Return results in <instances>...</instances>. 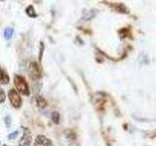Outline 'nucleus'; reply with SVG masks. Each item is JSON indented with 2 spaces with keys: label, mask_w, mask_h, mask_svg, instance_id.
<instances>
[{
  "label": "nucleus",
  "mask_w": 156,
  "mask_h": 146,
  "mask_svg": "<svg viewBox=\"0 0 156 146\" xmlns=\"http://www.w3.org/2000/svg\"><path fill=\"white\" fill-rule=\"evenodd\" d=\"M14 85L16 87V90L19 94H22L23 96L29 95V87L27 83L26 79L21 75H15L14 77Z\"/></svg>",
  "instance_id": "f257e3e1"
},
{
  "label": "nucleus",
  "mask_w": 156,
  "mask_h": 146,
  "mask_svg": "<svg viewBox=\"0 0 156 146\" xmlns=\"http://www.w3.org/2000/svg\"><path fill=\"white\" fill-rule=\"evenodd\" d=\"M28 74L31 80L37 81L42 76V69L39 63L36 61H31L28 65Z\"/></svg>",
  "instance_id": "f03ea898"
},
{
  "label": "nucleus",
  "mask_w": 156,
  "mask_h": 146,
  "mask_svg": "<svg viewBox=\"0 0 156 146\" xmlns=\"http://www.w3.org/2000/svg\"><path fill=\"white\" fill-rule=\"evenodd\" d=\"M8 96H9V99H10V102H11V104L13 105L14 108H21V106L23 104V99L20 94L17 92V90L15 89H11L8 92Z\"/></svg>",
  "instance_id": "7ed1b4c3"
},
{
  "label": "nucleus",
  "mask_w": 156,
  "mask_h": 146,
  "mask_svg": "<svg viewBox=\"0 0 156 146\" xmlns=\"http://www.w3.org/2000/svg\"><path fill=\"white\" fill-rule=\"evenodd\" d=\"M23 134L22 136L21 140H20L19 145L20 146H30L31 141H32L31 131L27 128H23Z\"/></svg>",
  "instance_id": "20e7f679"
},
{
  "label": "nucleus",
  "mask_w": 156,
  "mask_h": 146,
  "mask_svg": "<svg viewBox=\"0 0 156 146\" xmlns=\"http://www.w3.org/2000/svg\"><path fill=\"white\" fill-rule=\"evenodd\" d=\"M34 146H52V140L45 135H38L34 140Z\"/></svg>",
  "instance_id": "39448f33"
},
{
  "label": "nucleus",
  "mask_w": 156,
  "mask_h": 146,
  "mask_svg": "<svg viewBox=\"0 0 156 146\" xmlns=\"http://www.w3.org/2000/svg\"><path fill=\"white\" fill-rule=\"evenodd\" d=\"M34 103H35V105L37 107H39V108H45V107L47 106V104H48V102L43 96H34Z\"/></svg>",
  "instance_id": "423d86ee"
},
{
  "label": "nucleus",
  "mask_w": 156,
  "mask_h": 146,
  "mask_svg": "<svg viewBox=\"0 0 156 146\" xmlns=\"http://www.w3.org/2000/svg\"><path fill=\"white\" fill-rule=\"evenodd\" d=\"M8 83H9V76L7 74V72L3 68L0 67V84L7 85Z\"/></svg>",
  "instance_id": "0eeeda50"
},
{
  "label": "nucleus",
  "mask_w": 156,
  "mask_h": 146,
  "mask_svg": "<svg viewBox=\"0 0 156 146\" xmlns=\"http://www.w3.org/2000/svg\"><path fill=\"white\" fill-rule=\"evenodd\" d=\"M3 35H4V38L9 40V39H11L14 35V29L12 27H7L6 29L4 30L3 32Z\"/></svg>",
  "instance_id": "6e6552de"
},
{
  "label": "nucleus",
  "mask_w": 156,
  "mask_h": 146,
  "mask_svg": "<svg viewBox=\"0 0 156 146\" xmlns=\"http://www.w3.org/2000/svg\"><path fill=\"white\" fill-rule=\"evenodd\" d=\"M26 13H27V16L30 17V18H36L37 17V15L35 13V10H34L32 5H29V6L26 9Z\"/></svg>",
  "instance_id": "1a4fd4ad"
},
{
  "label": "nucleus",
  "mask_w": 156,
  "mask_h": 146,
  "mask_svg": "<svg viewBox=\"0 0 156 146\" xmlns=\"http://www.w3.org/2000/svg\"><path fill=\"white\" fill-rule=\"evenodd\" d=\"M60 119H61L60 113L57 112V111H54L53 113H52V121L55 124H58V123H60Z\"/></svg>",
  "instance_id": "9d476101"
},
{
  "label": "nucleus",
  "mask_w": 156,
  "mask_h": 146,
  "mask_svg": "<svg viewBox=\"0 0 156 146\" xmlns=\"http://www.w3.org/2000/svg\"><path fill=\"white\" fill-rule=\"evenodd\" d=\"M6 99V95H5V92L0 88V103H3Z\"/></svg>",
  "instance_id": "9b49d317"
},
{
  "label": "nucleus",
  "mask_w": 156,
  "mask_h": 146,
  "mask_svg": "<svg viewBox=\"0 0 156 146\" xmlns=\"http://www.w3.org/2000/svg\"><path fill=\"white\" fill-rule=\"evenodd\" d=\"M43 52H44V43L40 42V52H39V61L42 60V56H43Z\"/></svg>",
  "instance_id": "f8f14e48"
},
{
  "label": "nucleus",
  "mask_w": 156,
  "mask_h": 146,
  "mask_svg": "<svg viewBox=\"0 0 156 146\" xmlns=\"http://www.w3.org/2000/svg\"><path fill=\"white\" fill-rule=\"evenodd\" d=\"M4 123L6 125L7 128H9L10 125H11V118H10V116H6L4 118Z\"/></svg>",
  "instance_id": "ddd939ff"
},
{
  "label": "nucleus",
  "mask_w": 156,
  "mask_h": 146,
  "mask_svg": "<svg viewBox=\"0 0 156 146\" xmlns=\"http://www.w3.org/2000/svg\"><path fill=\"white\" fill-rule=\"evenodd\" d=\"M18 131H14V133L13 134H9L8 135V138L9 139H14V138H16V136L18 135Z\"/></svg>",
  "instance_id": "4468645a"
},
{
  "label": "nucleus",
  "mask_w": 156,
  "mask_h": 146,
  "mask_svg": "<svg viewBox=\"0 0 156 146\" xmlns=\"http://www.w3.org/2000/svg\"><path fill=\"white\" fill-rule=\"evenodd\" d=\"M4 146H8V145H4Z\"/></svg>",
  "instance_id": "2eb2a0df"
}]
</instances>
